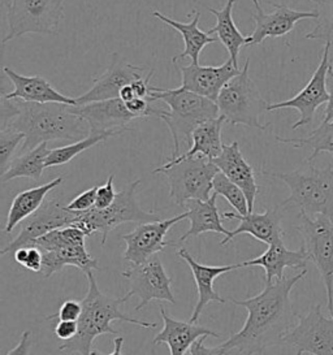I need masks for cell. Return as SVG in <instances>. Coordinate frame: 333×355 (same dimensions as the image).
I'll use <instances>...</instances> for the list:
<instances>
[{
	"label": "cell",
	"mask_w": 333,
	"mask_h": 355,
	"mask_svg": "<svg viewBox=\"0 0 333 355\" xmlns=\"http://www.w3.org/2000/svg\"><path fill=\"white\" fill-rule=\"evenodd\" d=\"M15 261L31 272L42 271V251L37 246H24L15 251Z\"/></svg>",
	"instance_id": "74e56055"
},
{
	"label": "cell",
	"mask_w": 333,
	"mask_h": 355,
	"mask_svg": "<svg viewBox=\"0 0 333 355\" xmlns=\"http://www.w3.org/2000/svg\"><path fill=\"white\" fill-rule=\"evenodd\" d=\"M31 331H25L21 336L20 344L12 349L7 354H28L31 350Z\"/></svg>",
	"instance_id": "f6af8a7d"
},
{
	"label": "cell",
	"mask_w": 333,
	"mask_h": 355,
	"mask_svg": "<svg viewBox=\"0 0 333 355\" xmlns=\"http://www.w3.org/2000/svg\"><path fill=\"white\" fill-rule=\"evenodd\" d=\"M330 50H331V43L325 42L321 64L315 69L310 81L306 84L300 93H297L288 101L272 103L267 107V111H275V110H281V108L297 110L300 112V119L291 126L293 130H296L301 126L310 125L316 110L321 105L327 103L330 99L328 89H327V74H328V69L331 65Z\"/></svg>",
	"instance_id": "5bb4252c"
},
{
	"label": "cell",
	"mask_w": 333,
	"mask_h": 355,
	"mask_svg": "<svg viewBox=\"0 0 333 355\" xmlns=\"http://www.w3.org/2000/svg\"><path fill=\"white\" fill-rule=\"evenodd\" d=\"M83 313V302L76 300H67L62 303L58 313L47 316V319H59V320H72L78 322Z\"/></svg>",
	"instance_id": "ab89813d"
},
{
	"label": "cell",
	"mask_w": 333,
	"mask_h": 355,
	"mask_svg": "<svg viewBox=\"0 0 333 355\" xmlns=\"http://www.w3.org/2000/svg\"><path fill=\"white\" fill-rule=\"evenodd\" d=\"M89 280L87 294L83 301V313L78 319V331L74 337L59 346V350L68 354H93L94 340L102 334H119L111 323L120 320L125 323L135 324L142 328H156V323L138 320L123 313L120 306L125 303L124 298H112L99 291L93 271L86 273Z\"/></svg>",
	"instance_id": "3957f363"
},
{
	"label": "cell",
	"mask_w": 333,
	"mask_h": 355,
	"mask_svg": "<svg viewBox=\"0 0 333 355\" xmlns=\"http://www.w3.org/2000/svg\"><path fill=\"white\" fill-rule=\"evenodd\" d=\"M316 6L315 28L305 35L306 40L333 43V0H311Z\"/></svg>",
	"instance_id": "d590c367"
},
{
	"label": "cell",
	"mask_w": 333,
	"mask_h": 355,
	"mask_svg": "<svg viewBox=\"0 0 333 355\" xmlns=\"http://www.w3.org/2000/svg\"><path fill=\"white\" fill-rule=\"evenodd\" d=\"M123 135L121 132H90L89 136L85 137L83 139L74 141L71 145L58 147L50 150V154L47 155L46 167L53 168L60 167L67 163H69L74 157H78L81 153L92 148V147L107 141L108 138L114 136Z\"/></svg>",
	"instance_id": "d6a6232c"
},
{
	"label": "cell",
	"mask_w": 333,
	"mask_h": 355,
	"mask_svg": "<svg viewBox=\"0 0 333 355\" xmlns=\"http://www.w3.org/2000/svg\"><path fill=\"white\" fill-rule=\"evenodd\" d=\"M50 154V148L47 142H43L26 153H22L15 160H12L8 169L1 173V182L6 184L15 178H31L34 181H40L46 169V160Z\"/></svg>",
	"instance_id": "1f68e13d"
},
{
	"label": "cell",
	"mask_w": 333,
	"mask_h": 355,
	"mask_svg": "<svg viewBox=\"0 0 333 355\" xmlns=\"http://www.w3.org/2000/svg\"><path fill=\"white\" fill-rule=\"evenodd\" d=\"M212 162L218 166L219 171L244 190L249 203V212H253L260 187L257 184L254 168L246 162L239 150V142L234 141L224 145L221 154Z\"/></svg>",
	"instance_id": "cb8c5ba5"
},
{
	"label": "cell",
	"mask_w": 333,
	"mask_h": 355,
	"mask_svg": "<svg viewBox=\"0 0 333 355\" xmlns=\"http://www.w3.org/2000/svg\"><path fill=\"white\" fill-rule=\"evenodd\" d=\"M208 336H200L199 338H197L191 346H190V349H189V354L191 355H219V349L218 346L216 347H207V346H205V340L207 338Z\"/></svg>",
	"instance_id": "7bdbcfd3"
},
{
	"label": "cell",
	"mask_w": 333,
	"mask_h": 355,
	"mask_svg": "<svg viewBox=\"0 0 333 355\" xmlns=\"http://www.w3.org/2000/svg\"><path fill=\"white\" fill-rule=\"evenodd\" d=\"M307 169H296L280 173L263 171L264 176L281 180L291 194L281 206H297L309 216L324 215L333 220V166L330 163L323 169L311 166Z\"/></svg>",
	"instance_id": "5b68a950"
},
{
	"label": "cell",
	"mask_w": 333,
	"mask_h": 355,
	"mask_svg": "<svg viewBox=\"0 0 333 355\" xmlns=\"http://www.w3.org/2000/svg\"><path fill=\"white\" fill-rule=\"evenodd\" d=\"M306 275L307 268L291 277L264 284L259 294L248 300L230 298V302L248 310V319L239 332L219 345L220 355L263 354L272 346L281 345L297 319L291 304V289Z\"/></svg>",
	"instance_id": "6da1fadb"
},
{
	"label": "cell",
	"mask_w": 333,
	"mask_h": 355,
	"mask_svg": "<svg viewBox=\"0 0 333 355\" xmlns=\"http://www.w3.org/2000/svg\"><path fill=\"white\" fill-rule=\"evenodd\" d=\"M300 224L296 227L302 236V245L309 259L321 273L327 289L328 311L333 316V220L324 215L315 218L300 212Z\"/></svg>",
	"instance_id": "8fae6325"
},
{
	"label": "cell",
	"mask_w": 333,
	"mask_h": 355,
	"mask_svg": "<svg viewBox=\"0 0 333 355\" xmlns=\"http://www.w3.org/2000/svg\"><path fill=\"white\" fill-rule=\"evenodd\" d=\"M178 71L181 73L180 87L206 96L214 102L218 101L219 94L227 83L241 72L230 58L218 67H203L199 63H191L190 65H180Z\"/></svg>",
	"instance_id": "ac0fdd59"
},
{
	"label": "cell",
	"mask_w": 333,
	"mask_h": 355,
	"mask_svg": "<svg viewBox=\"0 0 333 355\" xmlns=\"http://www.w3.org/2000/svg\"><path fill=\"white\" fill-rule=\"evenodd\" d=\"M177 257L187 261V266L190 267L191 273L194 276V282L197 285L198 302L193 310V315L190 318L191 323H198L200 313L205 310V307L210 302L225 303V300L221 298L218 293L214 289V282L215 279L227 273V272L239 270L244 266V263L239 264H230V266H203L199 261H196L187 249H178L176 252Z\"/></svg>",
	"instance_id": "7402d4cb"
},
{
	"label": "cell",
	"mask_w": 333,
	"mask_h": 355,
	"mask_svg": "<svg viewBox=\"0 0 333 355\" xmlns=\"http://www.w3.org/2000/svg\"><path fill=\"white\" fill-rule=\"evenodd\" d=\"M73 112L81 116L90 125V132H121L132 130L128 125L138 119L126 107L121 98L92 102L87 105H71Z\"/></svg>",
	"instance_id": "ffe728a7"
},
{
	"label": "cell",
	"mask_w": 333,
	"mask_h": 355,
	"mask_svg": "<svg viewBox=\"0 0 333 355\" xmlns=\"http://www.w3.org/2000/svg\"><path fill=\"white\" fill-rule=\"evenodd\" d=\"M184 219H187V212L171 219L141 223L135 230L121 236V240L126 245L123 258L135 266L148 261L151 257L166 249L169 245L166 240L168 232Z\"/></svg>",
	"instance_id": "2e32d148"
},
{
	"label": "cell",
	"mask_w": 333,
	"mask_h": 355,
	"mask_svg": "<svg viewBox=\"0 0 333 355\" xmlns=\"http://www.w3.org/2000/svg\"><path fill=\"white\" fill-rule=\"evenodd\" d=\"M193 13H194V17L191 21L180 22L171 19V17H166V15H163L159 11H153V16L155 19L164 22L168 26L173 28L182 37L185 49L182 53L176 55L172 59L173 64H176L177 62H180L182 59H187V58H189L193 64L199 63V55L202 53V50L210 43H215L219 41L218 38L212 37L211 34H208V32H203L199 29L198 24L200 19V12L194 11Z\"/></svg>",
	"instance_id": "4316f807"
},
{
	"label": "cell",
	"mask_w": 333,
	"mask_h": 355,
	"mask_svg": "<svg viewBox=\"0 0 333 355\" xmlns=\"http://www.w3.org/2000/svg\"><path fill=\"white\" fill-rule=\"evenodd\" d=\"M114 175H110L105 184L102 187H98V191H96V200H95V207L96 209H107L114 203L116 199V190L114 187Z\"/></svg>",
	"instance_id": "60d3db41"
},
{
	"label": "cell",
	"mask_w": 333,
	"mask_h": 355,
	"mask_svg": "<svg viewBox=\"0 0 333 355\" xmlns=\"http://www.w3.org/2000/svg\"><path fill=\"white\" fill-rule=\"evenodd\" d=\"M276 141L296 148L310 147L312 153L307 157V163H312L322 153L333 155V120L330 123H322L319 128L312 130L306 138H281L276 136Z\"/></svg>",
	"instance_id": "836d02e7"
},
{
	"label": "cell",
	"mask_w": 333,
	"mask_h": 355,
	"mask_svg": "<svg viewBox=\"0 0 333 355\" xmlns=\"http://www.w3.org/2000/svg\"><path fill=\"white\" fill-rule=\"evenodd\" d=\"M216 198H218V194L214 193L207 200H202V199L187 200L185 207L187 209V219L190 220V228L184 236L180 237V242H185L191 237H198L208 232L228 236L229 230H225L221 224L220 214L216 206Z\"/></svg>",
	"instance_id": "83f0119b"
},
{
	"label": "cell",
	"mask_w": 333,
	"mask_h": 355,
	"mask_svg": "<svg viewBox=\"0 0 333 355\" xmlns=\"http://www.w3.org/2000/svg\"><path fill=\"white\" fill-rule=\"evenodd\" d=\"M62 182H64V176H59L47 184H43L41 187L20 191L10 203L4 233H10L24 220L28 219L35 211L41 209L42 205L44 203L46 196L53 189L60 187Z\"/></svg>",
	"instance_id": "f546056e"
},
{
	"label": "cell",
	"mask_w": 333,
	"mask_h": 355,
	"mask_svg": "<svg viewBox=\"0 0 333 355\" xmlns=\"http://www.w3.org/2000/svg\"><path fill=\"white\" fill-rule=\"evenodd\" d=\"M78 331V322L72 320H59V323L55 327V334L62 341H68L76 336Z\"/></svg>",
	"instance_id": "b9f144b4"
},
{
	"label": "cell",
	"mask_w": 333,
	"mask_h": 355,
	"mask_svg": "<svg viewBox=\"0 0 333 355\" xmlns=\"http://www.w3.org/2000/svg\"><path fill=\"white\" fill-rule=\"evenodd\" d=\"M309 261V254L303 245L298 250H289L285 248L284 242H278L268 245V249L258 258L244 261V266L262 267L266 271L264 284H272L285 277V268L305 270Z\"/></svg>",
	"instance_id": "484cf974"
},
{
	"label": "cell",
	"mask_w": 333,
	"mask_h": 355,
	"mask_svg": "<svg viewBox=\"0 0 333 355\" xmlns=\"http://www.w3.org/2000/svg\"><path fill=\"white\" fill-rule=\"evenodd\" d=\"M86 237L83 230L68 225L33 241L31 246H37L42 251V276L49 279L56 272L62 271L65 266H74L85 275L98 271V259L86 250Z\"/></svg>",
	"instance_id": "8992f818"
},
{
	"label": "cell",
	"mask_w": 333,
	"mask_h": 355,
	"mask_svg": "<svg viewBox=\"0 0 333 355\" xmlns=\"http://www.w3.org/2000/svg\"><path fill=\"white\" fill-rule=\"evenodd\" d=\"M327 89H328V94H330V99L327 102V107H325V114H324V119L322 123H330L333 120V68L332 65H330L328 69V74H327Z\"/></svg>",
	"instance_id": "ee69618b"
},
{
	"label": "cell",
	"mask_w": 333,
	"mask_h": 355,
	"mask_svg": "<svg viewBox=\"0 0 333 355\" xmlns=\"http://www.w3.org/2000/svg\"><path fill=\"white\" fill-rule=\"evenodd\" d=\"M249 64V59H246L241 72L221 89L216 101L219 114L224 116L225 123L230 125L264 130L270 123L262 124L260 116L267 111L268 103L262 98L257 85L250 78Z\"/></svg>",
	"instance_id": "ba28073f"
},
{
	"label": "cell",
	"mask_w": 333,
	"mask_h": 355,
	"mask_svg": "<svg viewBox=\"0 0 333 355\" xmlns=\"http://www.w3.org/2000/svg\"><path fill=\"white\" fill-rule=\"evenodd\" d=\"M212 190L218 196H221L225 200H228L229 205L241 215L249 214V203L244 190L232 180H229L221 171H219L214 178Z\"/></svg>",
	"instance_id": "e575fe53"
},
{
	"label": "cell",
	"mask_w": 333,
	"mask_h": 355,
	"mask_svg": "<svg viewBox=\"0 0 333 355\" xmlns=\"http://www.w3.org/2000/svg\"><path fill=\"white\" fill-rule=\"evenodd\" d=\"M297 319L281 345L289 346L297 354L333 355V316L323 315L322 304L312 306L306 315L297 313Z\"/></svg>",
	"instance_id": "7c38bea8"
},
{
	"label": "cell",
	"mask_w": 333,
	"mask_h": 355,
	"mask_svg": "<svg viewBox=\"0 0 333 355\" xmlns=\"http://www.w3.org/2000/svg\"><path fill=\"white\" fill-rule=\"evenodd\" d=\"M225 124L224 116H219L216 119L208 120L200 124L191 135V147L184 155H178L171 159H185V157L203 155L211 160L218 157L224 144L221 141V129Z\"/></svg>",
	"instance_id": "4dcf8cb0"
},
{
	"label": "cell",
	"mask_w": 333,
	"mask_h": 355,
	"mask_svg": "<svg viewBox=\"0 0 333 355\" xmlns=\"http://www.w3.org/2000/svg\"><path fill=\"white\" fill-rule=\"evenodd\" d=\"M218 172V166L203 155L169 159L166 164L153 171L154 175H166L169 184V198L180 207H185L190 199L207 200L211 197L212 181Z\"/></svg>",
	"instance_id": "52a82bcc"
},
{
	"label": "cell",
	"mask_w": 333,
	"mask_h": 355,
	"mask_svg": "<svg viewBox=\"0 0 333 355\" xmlns=\"http://www.w3.org/2000/svg\"><path fill=\"white\" fill-rule=\"evenodd\" d=\"M141 180H135L128 184L121 191L117 193L114 203L107 209H94L83 212H77V219L73 227H77L86 233V236H93L94 233L102 234V245L105 243L108 234L112 230L125 223H148L160 220L155 212H146L141 209L135 198V190L139 187Z\"/></svg>",
	"instance_id": "9c48e42d"
},
{
	"label": "cell",
	"mask_w": 333,
	"mask_h": 355,
	"mask_svg": "<svg viewBox=\"0 0 333 355\" xmlns=\"http://www.w3.org/2000/svg\"><path fill=\"white\" fill-rule=\"evenodd\" d=\"M236 0H228L225 6L221 10H215V8H207L210 13H212L216 19V25L208 31V34H216L220 42L227 49L229 58L233 62V64L239 68V56L241 49L245 46L248 47L251 42L250 35H244L239 32V28L233 21V7H234Z\"/></svg>",
	"instance_id": "f1b7e54d"
},
{
	"label": "cell",
	"mask_w": 333,
	"mask_h": 355,
	"mask_svg": "<svg viewBox=\"0 0 333 355\" xmlns=\"http://www.w3.org/2000/svg\"><path fill=\"white\" fill-rule=\"evenodd\" d=\"M0 1H1V7H3V8H6V7L8 8L10 3H12V0H0Z\"/></svg>",
	"instance_id": "c3c4849f"
},
{
	"label": "cell",
	"mask_w": 333,
	"mask_h": 355,
	"mask_svg": "<svg viewBox=\"0 0 333 355\" xmlns=\"http://www.w3.org/2000/svg\"><path fill=\"white\" fill-rule=\"evenodd\" d=\"M160 315L164 327L156 334L153 343L154 345L166 344L169 349V353L172 355L187 354L191 344L200 336H208L214 338L220 337L216 332L200 327L197 323H191L190 320L181 322L173 319L166 313L163 306H160Z\"/></svg>",
	"instance_id": "d4e9b609"
},
{
	"label": "cell",
	"mask_w": 333,
	"mask_h": 355,
	"mask_svg": "<svg viewBox=\"0 0 333 355\" xmlns=\"http://www.w3.org/2000/svg\"><path fill=\"white\" fill-rule=\"evenodd\" d=\"M330 62L333 68V43H331V50H330Z\"/></svg>",
	"instance_id": "681fc988"
},
{
	"label": "cell",
	"mask_w": 333,
	"mask_h": 355,
	"mask_svg": "<svg viewBox=\"0 0 333 355\" xmlns=\"http://www.w3.org/2000/svg\"><path fill=\"white\" fill-rule=\"evenodd\" d=\"M148 99L164 102L169 107V111H164L159 119L166 123L173 139L171 157L180 155L181 144L191 141V135L198 126L220 116L216 102L182 87L162 89L150 86Z\"/></svg>",
	"instance_id": "277c9868"
},
{
	"label": "cell",
	"mask_w": 333,
	"mask_h": 355,
	"mask_svg": "<svg viewBox=\"0 0 333 355\" xmlns=\"http://www.w3.org/2000/svg\"><path fill=\"white\" fill-rule=\"evenodd\" d=\"M3 72L15 86L10 94H3L7 99H21L25 102L35 103H64L76 105V98L62 94L52 86L44 77L40 74L24 76L17 73L10 67H3Z\"/></svg>",
	"instance_id": "603a6c76"
},
{
	"label": "cell",
	"mask_w": 333,
	"mask_h": 355,
	"mask_svg": "<svg viewBox=\"0 0 333 355\" xmlns=\"http://www.w3.org/2000/svg\"><path fill=\"white\" fill-rule=\"evenodd\" d=\"M76 219L77 212L67 209L65 206H62L60 199L55 198L44 202L41 209L21 223L20 233L0 251V254L6 255L8 252H15L24 246H31L33 241L40 239L51 230L72 225Z\"/></svg>",
	"instance_id": "9a60e30c"
},
{
	"label": "cell",
	"mask_w": 333,
	"mask_h": 355,
	"mask_svg": "<svg viewBox=\"0 0 333 355\" xmlns=\"http://www.w3.org/2000/svg\"><path fill=\"white\" fill-rule=\"evenodd\" d=\"M123 341H124V338H123V337H114V344L116 347H114V350L111 353V354H120V353H121Z\"/></svg>",
	"instance_id": "7dc6e473"
},
{
	"label": "cell",
	"mask_w": 333,
	"mask_h": 355,
	"mask_svg": "<svg viewBox=\"0 0 333 355\" xmlns=\"http://www.w3.org/2000/svg\"><path fill=\"white\" fill-rule=\"evenodd\" d=\"M145 68L128 63L119 53H112L111 63L99 78L94 80L93 87L76 98L77 105L107 101L120 96L121 89L144 77Z\"/></svg>",
	"instance_id": "e0dca14e"
},
{
	"label": "cell",
	"mask_w": 333,
	"mask_h": 355,
	"mask_svg": "<svg viewBox=\"0 0 333 355\" xmlns=\"http://www.w3.org/2000/svg\"><path fill=\"white\" fill-rule=\"evenodd\" d=\"M7 10L4 44L25 34L58 35L64 19V0H12Z\"/></svg>",
	"instance_id": "30bf717a"
},
{
	"label": "cell",
	"mask_w": 333,
	"mask_h": 355,
	"mask_svg": "<svg viewBox=\"0 0 333 355\" xmlns=\"http://www.w3.org/2000/svg\"><path fill=\"white\" fill-rule=\"evenodd\" d=\"M123 277L130 284L129 292L123 297L125 302L135 295L139 298L135 311H141L151 301L176 304V298L171 289L172 280L166 275V268L157 254L145 263L137 264L133 268L123 272Z\"/></svg>",
	"instance_id": "4fadbf2b"
},
{
	"label": "cell",
	"mask_w": 333,
	"mask_h": 355,
	"mask_svg": "<svg viewBox=\"0 0 333 355\" xmlns=\"http://www.w3.org/2000/svg\"><path fill=\"white\" fill-rule=\"evenodd\" d=\"M17 114L4 128L25 135L20 154L50 141H78L90 133V125L74 114L71 105L35 103L15 99ZM3 129V128H1Z\"/></svg>",
	"instance_id": "7a4b0ae2"
},
{
	"label": "cell",
	"mask_w": 333,
	"mask_h": 355,
	"mask_svg": "<svg viewBox=\"0 0 333 355\" xmlns=\"http://www.w3.org/2000/svg\"><path fill=\"white\" fill-rule=\"evenodd\" d=\"M282 209L284 207L280 205L266 209L263 214L249 212L246 215H241L239 212H224V218L239 220V225L236 230H230L220 245H227L234 237L244 233L253 236L255 240L266 245L284 242V230L281 225Z\"/></svg>",
	"instance_id": "44dd1931"
},
{
	"label": "cell",
	"mask_w": 333,
	"mask_h": 355,
	"mask_svg": "<svg viewBox=\"0 0 333 355\" xmlns=\"http://www.w3.org/2000/svg\"><path fill=\"white\" fill-rule=\"evenodd\" d=\"M96 191H98V187L85 190L76 198H73L65 207L69 211H76V212H83V211L94 209L95 200H96Z\"/></svg>",
	"instance_id": "f35d334b"
},
{
	"label": "cell",
	"mask_w": 333,
	"mask_h": 355,
	"mask_svg": "<svg viewBox=\"0 0 333 355\" xmlns=\"http://www.w3.org/2000/svg\"><path fill=\"white\" fill-rule=\"evenodd\" d=\"M255 12L251 15V19L255 22V31L250 35V46H257L267 38L284 37L294 29V26L305 19H316V12H301L291 10L285 4L272 3L270 6L275 12L266 13L260 6L259 0H253Z\"/></svg>",
	"instance_id": "d6986e66"
},
{
	"label": "cell",
	"mask_w": 333,
	"mask_h": 355,
	"mask_svg": "<svg viewBox=\"0 0 333 355\" xmlns=\"http://www.w3.org/2000/svg\"><path fill=\"white\" fill-rule=\"evenodd\" d=\"M119 98H121L125 103H126V102H130V101H133L135 98H137V94H135V89H133L132 84L126 85V86H124V87L121 89Z\"/></svg>",
	"instance_id": "bcb514c9"
},
{
	"label": "cell",
	"mask_w": 333,
	"mask_h": 355,
	"mask_svg": "<svg viewBox=\"0 0 333 355\" xmlns=\"http://www.w3.org/2000/svg\"><path fill=\"white\" fill-rule=\"evenodd\" d=\"M25 141V135L19 130L3 128L0 130V159H1V173H4L15 155V151L20 146L21 142Z\"/></svg>",
	"instance_id": "8d00e7d4"
}]
</instances>
